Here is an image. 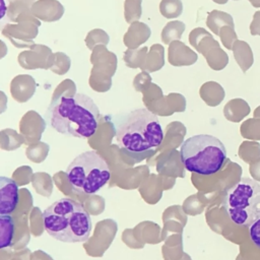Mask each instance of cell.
Wrapping results in <instances>:
<instances>
[{"label":"cell","instance_id":"ba28073f","mask_svg":"<svg viewBox=\"0 0 260 260\" xmlns=\"http://www.w3.org/2000/svg\"><path fill=\"white\" fill-rule=\"evenodd\" d=\"M235 59L243 72H246L254 62V56L250 45L244 41L237 40L232 48Z\"/></svg>","mask_w":260,"mask_h":260},{"label":"cell","instance_id":"7c38bea8","mask_svg":"<svg viewBox=\"0 0 260 260\" xmlns=\"http://www.w3.org/2000/svg\"><path fill=\"white\" fill-rule=\"evenodd\" d=\"M249 234L253 244L260 249V216L249 225Z\"/></svg>","mask_w":260,"mask_h":260},{"label":"cell","instance_id":"7a4b0ae2","mask_svg":"<svg viewBox=\"0 0 260 260\" xmlns=\"http://www.w3.org/2000/svg\"><path fill=\"white\" fill-rule=\"evenodd\" d=\"M43 221L46 232L64 243L85 242L91 234L89 213L81 203L71 198H61L47 207Z\"/></svg>","mask_w":260,"mask_h":260},{"label":"cell","instance_id":"52a82bcc","mask_svg":"<svg viewBox=\"0 0 260 260\" xmlns=\"http://www.w3.org/2000/svg\"><path fill=\"white\" fill-rule=\"evenodd\" d=\"M19 200L18 186L14 180L0 177V214H11Z\"/></svg>","mask_w":260,"mask_h":260},{"label":"cell","instance_id":"8fae6325","mask_svg":"<svg viewBox=\"0 0 260 260\" xmlns=\"http://www.w3.org/2000/svg\"><path fill=\"white\" fill-rule=\"evenodd\" d=\"M219 36L221 38L222 44L225 48L232 50L234 43L237 41V35L235 32L234 26L231 25H224L221 30L219 31Z\"/></svg>","mask_w":260,"mask_h":260},{"label":"cell","instance_id":"4fadbf2b","mask_svg":"<svg viewBox=\"0 0 260 260\" xmlns=\"http://www.w3.org/2000/svg\"><path fill=\"white\" fill-rule=\"evenodd\" d=\"M250 32L252 36H260V10L253 14V20L250 24Z\"/></svg>","mask_w":260,"mask_h":260},{"label":"cell","instance_id":"277c9868","mask_svg":"<svg viewBox=\"0 0 260 260\" xmlns=\"http://www.w3.org/2000/svg\"><path fill=\"white\" fill-rule=\"evenodd\" d=\"M180 152L185 169L203 176L217 173L226 161V149L223 143L208 134H198L187 138Z\"/></svg>","mask_w":260,"mask_h":260},{"label":"cell","instance_id":"5bb4252c","mask_svg":"<svg viewBox=\"0 0 260 260\" xmlns=\"http://www.w3.org/2000/svg\"><path fill=\"white\" fill-rule=\"evenodd\" d=\"M249 1L252 4V6L256 8H260V0H249Z\"/></svg>","mask_w":260,"mask_h":260},{"label":"cell","instance_id":"3957f363","mask_svg":"<svg viewBox=\"0 0 260 260\" xmlns=\"http://www.w3.org/2000/svg\"><path fill=\"white\" fill-rule=\"evenodd\" d=\"M118 145L131 152H143L157 147L164 132L155 114L142 108L121 116L115 122Z\"/></svg>","mask_w":260,"mask_h":260},{"label":"cell","instance_id":"5b68a950","mask_svg":"<svg viewBox=\"0 0 260 260\" xmlns=\"http://www.w3.org/2000/svg\"><path fill=\"white\" fill-rule=\"evenodd\" d=\"M71 187L85 194H94L111 178V172L104 157L94 150L78 154L66 170Z\"/></svg>","mask_w":260,"mask_h":260},{"label":"cell","instance_id":"30bf717a","mask_svg":"<svg viewBox=\"0 0 260 260\" xmlns=\"http://www.w3.org/2000/svg\"><path fill=\"white\" fill-rule=\"evenodd\" d=\"M207 25L215 35L219 36V31H220L219 27L221 25L234 26V20L229 13L214 10L211 13H209V16L207 19Z\"/></svg>","mask_w":260,"mask_h":260},{"label":"cell","instance_id":"6da1fadb","mask_svg":"<svg viewBox=\"0 0 260 260\" xmlns=\"http://www.w3.org/2000/svg\"><path fill=\"white\" fill-rule=\"evenodd\" d=\"M45 119L59 133L89 138L99 127L100 110L92 99L84 93L61 95L53 100Z\"/></svg>","mask_w":260,"mask_h":260},{"label":"cell","instance_id":"8992f818","mask_svg":"<svg viewBox=\"0 0 260 260\" xmlns=\"http://www.w3.org/2000/svg\"><path fill=\"white\" fill-rule=\"evenodd\" d=\"M223 206L233 222L249 226L260 216V184L242 178L225 192Z\"/></svg>","mask_w":260,"mask_h":260},{"label":"cell","instance_id":"9c48e42d","mask_svg":"<svg viewBox=\"0 0 260 260\" xmlns=\"http://www.w3.org/2000/svg\"><path fill=\"white\" fill-rule=\"evenodd\" d=\"M14 235V221L10 214H0V248L11 246Z\"/></svg>","mask_w":260,"mask_h":260}]
</instances>
